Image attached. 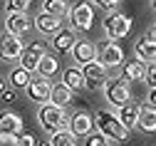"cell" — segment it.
Wrapping results in <instances>:
<instances>
[{
    "instance_id": "cell-18",
    "label": "cell",
    "mask_w": 156,
    "mask_h": 146,
    "mask_svg": "<svg viewBox=\"0 0 156 146\" xmlns=\"http://www.w3.org/2000/svg\"><path fill=\"white\" fill-rule=\"evenodd\" d=\"M72 99H74V89H69L65 82H60V84H52V92H50V101H52V104L69 107Z\"/></svg>"
},
{
    "instance_id": "cell-34",
    "label": "cell",
    "mask_w": 156,
    "mask_h": 146,
    "mask_svg": "<svg viewBox=\"0 0 156 146\" xmlns=\"http://www.w3.org/2000/svg\"><path fill=\"white\" fill-rule=\"evenodd\" d=\"M146 99H149V107H154V109H156V87H151V89H149V97H146Z\"/></svg>"
},
{
    "instance_id": "cell-7",
    "label": "cell",
    "mask_w": 156,
    "mask_h": 146,
    "mask_svg": "<svg viewBox=\"0 0 156 146\" xmlns=\"http://www.w3.org/2000/svg\"><path fill=\"white\" fill-rule=\"evenodd\" d=\"M50 92H52V82H50V77H42V74L35 77V79H30V84L25 87L27 99H32L37 104L50 101Z\"/></svg>"
},
{
    "instance_id": "cell-23",
    "label": "cell",
    "mask_w": 156,
    "mask_h": 146,
    "mask_svg": "<svg viewBox=\"0 0 156 146\" xmlns=\"http://www.w3.org/2000/svg\"><path fill=\"white\" fill-rule=\"evenodd\" d=\"M62 82H65V84H67L69 89H82V87H84V74H82V69L69 67V69H65Z\"/></svg>"
},
{
    "instance_id": "cell-30",
    "label": "cell",
    "mask_w": 156,
    "mask_h": 146,
    "mask_svg": "<svg viewBox=\"0 0 156 146\" xmlns=\"http://www.w3.org/2000/svg\"><path fill=\"white\" fill-rule=\"evenodd\" d=\"M35 144H37V139L32 134H27V131L17 134V146H35Z\"/></svg>"
},
{
    "instance_id": "cell-14",
    "label": "cell",
    "mask_w": 156,
    "mask_h": 146,
    "mask_svg": "<svg viewBox=\"0 0 156 146\" xmlns=\"http://www.w3.org/2000/svg\"><path fill=\"white\" fill-rule=\"evenodd\" d=\"M94 129V119L87 114V112H77L72 119H69V131L77 136V139H82V136H87L89 131Z\"/></svg>"
},
{
    "instance_id": "cell-28",
    "label": "cell",
    "mask_w": 156,
    "mask_h": 146,
    "mask_svg": "<svg viewBox=\"0 0 156 146\" xmlns=\"http://www.w3.org/2000/svg\"><path fill=\"white\" fill-rule=\"evenodd\" d=\"M30 5L32 0H8V10H15V12H25Z\"/></svg>"
},
{
    "instance_id": "cell-27",
    "label": "cell",
    "mask_w": 156,
    "mask_h": 146,
    "mask_svg": "<svg viewBox=\"0 0 156 146\" xmlns=\"http://www.w3.org/2000/svg\"><path fill=\"white\" fill-rule=\"evenodd\" d=\"M109 136H104L102 131H89L84 136V146H109Z\"/></svg>"
},
{
    "instance_id": "cell-12",
    "label": "cell",
    "mask_w": 156,
    "mask_h": 146,
    "mask_svg": "<svg viewBox=\"0 0 156 146\" xmlns=\"http://www.w3.org/2000/svg\"><path fill=\"white\" fill-rule=\"evenodd\" d=\"M42 55H45V47H42L40 42H32V45H27V47L23 50V55H20V65H23L25 69L35 72L37 65H40V59H42Z\"/></svg>"
},
{
    "instance_id": "cell-11",
    "label": "cell",
    "mask_w": 156,
    "mask_h": 146,
    "mask_svg": "<svg viewBox=\"0 0 156 146\" xmlns=\"http://www.w3.org/2000/svg\"><path fill=\"white\" fill-rule=\"evenodd\" d=\"M97 59H99L107 69H109V67H119L122 62H124V50L109 40V42L102 47V52H99V57H97Z\"/></svg>"
},
{
    "instance_id": "cell-8",
    "label": "cell",
    "mask_w": 156,
    "mask_h": 146,
    "mask_svg": "<svg viewBox=\"0 0 156 146\" xmlns=\"http://www.w3.org/2000/svg\"><path fill=\"white\" fill-rule=\"evenodd\" d=\"M23 40L17 37V35H0V59H5V62H12V59H20L23 55Z\"/></svg>"
},
{
    "instance_id": "cell-36",
    "label": "cell",
    "mask_w": 156,
    "mask_h": 146,
    "mask_svg": "<svg viewBox=\"0 0 156 146\" xmlns=\"http://www.w3.org/2000/svg\"><path fill=\"white\" fill-rule=\"evenodd\" d=\"M5 89V82H3V77H0V92H3Z\"/></svg>"
},
{
    "instance_id": "cell-6",
    "label": "cell",
    "mask_w": 156,
    "mask_h": 146,
    "mask_svg": "<svg viewBox=\"0 0 156 146\" xmlns=\"http://www.w3.org/2000/svg\"><path fill=\"white\" fill-rule=\"evenodd\" d=\"M69 20H72V25L77 30H89L92 23H94V10L92 5L87 3V0H80V3H74L69 8Z\"/></svg>"
},
{
    "instance_id": "cell-9",
    "label": "cell",
    "mask_w": 156,
    "mask_h": 146,
    "mask_svg": "<svg viewBox=\"0 0 156 146\" xmlns=\"http://www.w3.org/2000/svg\"><path fill=\"white\" fill-rule=\"evenodd\" d=\"M32 27V20L25 15V12H15V10H8L5 15V32L10 35H17V37H23L25 32H30Z\"/></svg>"
},
{
    "instance_id": "cell-38",
    "label": "cell",
    "mask_w": 156,
    "mask_h": 146,
    "mask_svg": "<svg viewBox=\"0 0 156 146\" xmlns=\"http://www.w3.org/2000/svg\"><path fill=\"white\" fill-rule=\"evenodd\" d=\"M35 146H52V144H35Z\"/></svg>"
},
{
    "instance_id": "cell-15",
    "label": "cell",
    "mask_w": 156,
    "mask_h": 146,
    "mask_svg": "<svg viewBox=\"0 0 156 146\" xmlns=\"http://www.w3.org/2000/svg\"><path fill=\"white\" fill-rule=\"evenodd\" d=\"M35 27H37V32H42V35H55L57 30L62 27V20L60 17H55V15H50V12H40L35 17V23H32Z\"/></svg>"
},
{
    "instance_id": "cell-31",
    "label": "cell",
    "mask_w": 156,
    "mask_h": 146,
    "mask_svg": "<svg viewBox=\"0 0 156 146\" xmlns=\"http://www.w3.org/2000/svg\"><path fill=\"white\" fill-rule=\"evenodd\" d=\"M94 5H99V8H104V10H114L116 5L122 3V0H92Z\"/></svg>"
},
{
    "instance_id": "cell-24",
    "label": "cell",
    "mask_w": 156,
    "mask_h": 146,
    "mask_svg": "<svg viewBox=\"0 0 156 146\" xmlns=\"http://www.w3.org/2000/svg\"><path fill=\"white\" fill-rule=\"evenodd\" d=\"M57 69H60V62H57V57H52V55H42V59H40V65H37V74H42V77H52Z\"/></svg>"
},
{
    "instance_id": "cell-25",
    "label": "cell",
    "mask_w": 156,
    "mask_h": 146,
    "mask_svg": "<svg viewBox=\"0 0 156 146\" xmlns=\"http://www.w3.org/2000/svg\"><path fill=\"white\" fill-rule=\"evenodd\" d=\"M50 144H52V146H77V136H74L69 129H60V131L52 134Z\"/></svg>"
},
{
    "instance_id": "cell-20",
    "label": "cell",
    "mask_w": 156,
    "mask_h": 146,
    "mask_svg": "<svg viewBox=\"0 0 156 146\" xmlns=\"http://www.w3.org/2000/svg\"><path fill=\"white\" fill-rule=\"evenodd\" d=\"M119 112H122V121L126 124V129H134L136 126V121H139V112H141V104H136V101H126V104H122L119 107Z\"/></svg>"
},
{
    "instance_id": "cell-1",
    "label": "cell",
    "mask_w": 156,
    "mask_h": 146,
    "mask_svg": "<svg viewBox=\"0 0 156 146\" xmlns=\"http://www.w3.org/2000/svg\"><path fill=\"white\" fill-rule=\"evenodd\" d=\"M94 126H97V131H102V134L109 136L112 141H124V139L129 136L126 124L116 116L114 112H109V109H97V114H94Z\"/></svg>"
},
{
    "instance_id": "cell-37",
    "label": "cell",
    "mask_w": 156,
    "mask_h": 146,
    "mask_svg": "<svg viewBox=\"0 0 156 146\" xmlns=\"http://www.w3.org/2000/svg\"><path fill=\"white\" fill-rule=\"evenodd\" d=\"M151 8H154V10H156V0H151Z\"/></svg>"
},
{
    "instance_id": "cell-10",
    "label": "cell",
    "mask_w": 156,
    "mask_h": 146,
    "mask_svg": "<svg viewBox=\"0 0 156 146\" xmlns=\"http://www.w3.org/2000/svg\"><path fill=\"white\" fill-rule=\"evenodd\" d=\"M69 52H72V57H74L77 65H87V62H92V59L99 57V50H97V45L92 42V40H77Z\"/></svg>"
},
{
    "instance_id": "cell-26",
    "label": "cell",
    "mask_w": 156,
    "mask_h": 146,
    "mask_svg": "<svg viewBox=\"0 0 156 146\" xmlns=\"http://www.w3.org/2000/svg\"><path fill=\"white\" fill-rule=\"evenodd\" d=\"M30 79H32V77H30V69H25V67H17V69L10 72V82H12V87H17V89L27 87Z\"/></svg>"
},
{
    "instance_id": "cell-22",
    "label": "cell",
    "mask_w": 156,
    "mask_h": 146,
    "mask_svg": "<svg viewBox=\"0 0 156 146\" xmlns=\"http://www.w3.org/2000/svg\"><path fill=\"white\" fill-rule=\"evenodd\" d=\"M42 10L50 12V15H55V17H60V20H65L69 15V3H67V0H45V8Z\"/></svg>"
},
{
    "instance_id": "cell-33",
    "label": "cell",
    "mask_w": 156,
    "mask_h": 146,
    "mask_svg": "<svg viewBox=\"0 0 156 146\" xmlns=\"http://www.w3.org/2000/svg\"><path fill=\"white\" fill-rule=\"evenodd\" d=\"M0 146H17V136H10V134L0 131Z\"/></svg>"
},
{
    "instance_id": "cell-13",
    "label": "cell",
    "mask_w": 156,
    "mask_h": 146,
    "mask_svg": "<svg viewBox=\"0 0 156 146\" xmlns=\"http://www.w3.org/2000/svg\"><path fill=\"white\" fill-rule=\"evenodd\" d=\"M134 52H136V59L141 62H156V40L144 35L134 42Z\"/></svg>"
},
{
    "instance_id": "cell-32",
    "label": "cell",
    "mask_w": 156,
    "mask_h": 146,
    "mask_svg": "<svg viewBox=\"0 0 156 146\" xmlns=\"http://www.w3.org/2000/svg\"><path fill=\"white\" fill-rule=\"evenodd\" d=\"M0 99H3V101H8V104H12V101L17 99V94H15V89H10V87H5L3 92H0Z\"/></svg>"
},
{
    "instance_id": "cell-21",
    "label": "cell",
    "mask_w": 156,
    "mask_h": 146,
    "mask_svg": "<svg viewBox=\"0 0 156 146\" xmlns=\"http://www.w3.org/2000/svg\"><path fill=\"white\" fill-rule=\"evenodd\" d=\"M136 129H141V131H146V134H154V131H156V109H154V107H144V109L139 112Z\"/></svg>"
},
{
    "instance_id": "cell-29",
    "label": "cell",
    "mask_w": 156,
    "mask_h": 146,
    "mask_svg": "<svg viewBox=\"0 0 156 146\" xmlns=\"http://www.w3.org/2000/svg\"><path fill=\"white\" fill-rule=\"evenodd\" d=\"M146 84L149 87H156V62H151V65H146Z\"/></svg>"
},
{
    "instance_id": "cell-16",
    "label": "cell",
    "mask_w": 156,
    "mask_h": 146,
    "mask_svg": "<svg viewBox=\"0 0 156 146\" xmlns=\"http://www.w3.org/2000/svg\"><path fill=\"white\" fill-rule=\"evenodd\" d=\"M74 42H77V32H74L72 27H60V30L55 32V40H52V47H55L57 52H69Z\"/></svg>"
},
{
    "instance_id": "cell-3",
    "label": "cell",
    "mask_w": 156,
    "mask_h": 146,
    "mask_svg": "<svg viewBox=\"0 0 156 146\" xmlns=\"http://www.w3.org/2000/svg\"><path fill=\"white\" fill-rule=\"evenodd\" d=\"M131 30V17L124 15V12H109L107 20H104V35L107 40H112V42H116V40L126 37Z\"/></svg>"
},
{
    "instance_id": "cell-5",
    "label": "cell",
    "mask_w": 156,
    "mask_h": 146,
    "mask_svg": "<svg viewBox=\"0 0 156 146\" xmlns=\"http://www.w3.org/2000/svg\"><path fill=\"white\" fill-rule=\"evenodd\" d=\"M82 74H84V87L87 89H102L107 84V67L102 65L99 59H92L82 67Z\"/></svg>"
},
{
    "instance_id": "cell-17",
    "label": "cell",
    "mask_w": 156,
    "mask_h": 146,
    "mask_svg": "<svg viewBox=\"0 0 156 146\" xmlns=\"http://www.w3.org/2000/svg\"><path fill=\"white\" fill-rule=\"evenodd\" d=\"M0 131L10 134V136L23 134V119L15 112H0Z\"/></svg>"
},
{
    "instance_id": "cell-2",
    "label": "cell",
    "mask_w": 156,
    "mask_h": 146,
    "mask_svg": "<svg viewBox=\"0 0 156 146\" xmlns=\"http://www.w3.org/2000/svg\"><path fill=\"white\" fill-rule=\"evenodd\" d=\"M37 121H40V126L50 134L60 131V129H67L69 126V116H67V107H60V104H42L40 112H37Z\"/></svg>"
},
{
    "instance_id": "cell-4",
    "label": "cell",
    "mask_w": 156,
    "mask_h": 146,
    "mask_svg": "<svg viewBox=\"0 0 156 146\" xmlns=\"http://www.w3.org/2000/svg\"><path fill=\"white\" fill-rule=\"evenodd\" d=\"M104 97L109 104H114L116 109L122 107V104H126L131 99V89H129V82L124 77H116V79H107L104 84Z\"/></svg>"
},
{
    "instance_id": "cell-19",
    "label": "cell",
    "mask_w": 156,
    "mask_h": 146,
    "mask_svg": "<svg viewBox=\"0 0 156 146\" xmlns=\"http://www.w3.org/2000/svg\"><path fill=\"white\" fill-rule=\"evenodd\" d=\"M122 77H124L126 82H139V79H144V77H146V62H141V59L126 62V65L122 67Z\"/></svg>"
},
{
    "instance_id": "cell-35",
    "label": "cell",
    "mask_w": 156,
    "mask_h": 146,
    "mask_svg": "<svg viewBox=\"0 0 156 146\" xmlns=\"http://www.w3.org/2000/svg\"><path fill=\"white\" fill-rule=\"evenodd\" d=\"M149 37H154V40H156V23H154V27L149 30Z\"/></svg>"
}]
</instances>
